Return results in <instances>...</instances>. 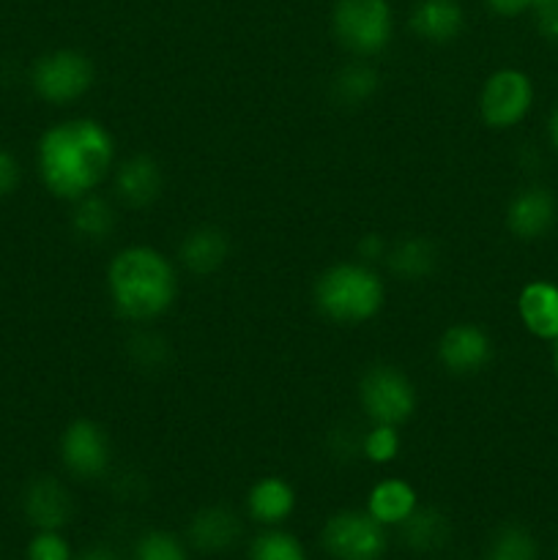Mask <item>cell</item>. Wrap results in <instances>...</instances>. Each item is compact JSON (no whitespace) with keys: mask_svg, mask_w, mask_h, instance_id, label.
Listing matches in <instances>:
<instances>
[{"mask_svg":"<svg viewBox=\"0 0 558 560\" xmlns=\"http://www.w3.org/2000/svg\"><path fill=\"white\" fill-rule=\"evenodd\" d=\"M115 145L98 120L74 118L55 124L38 140V173L44 186L60 200L91 195L113 167Z\"/></svg>","mask_w":558,"mask_h":560,"instance_id":"6da1fadb","label":"cell"},{"mask_svg":"<svg viewBox=\"0 0 558 560\" xmlns=\"http://www.w3.org/2000/svg\"><path fill=\"white\" fill-rule=\"evenodd\" d=\"M107 288L118 315L131 323L162 317L178 293L173 266L151 246H129L118 252L109 262Z\"/></svg>","mask_w":558,"mask_h":560,"instance_id":"7a4b0ae2","label":"cell"},{"mask_svg":"<svg viewBox=\"0 0 558 560\" xmlns=\"http://www.w3.org/2000/svg\"><path fill=\"white\" fill-rule=\"evenodd\" d=\"M383 279L364 262H337L315 282V304L328 320L359 326L383 310Z\"/></svg>","mask_w":558,"mask_h":560,"instance_id":"3957f363","label":"cell"},{"mask_svg":"<svg viewBox=\"0 0 558 560\" xmlns=\"http://www.w3.org/2000/svg\"><path fill=\"white\" fill-rule=\"evenodd\" d=\"M334 33L356 55H377L392 38L388 0H337Z\"/></svg>","mask_w":558,"mask_h":560,"instance_id":"277c9868","label":"cell"},{"mask_svg":"<svg viewBox=\"0 0 558 560\" xmlns=\"http://www.w3.org/2000/svg\"><path fill=\"white\" fill-rule=\"evenodd\" d=\"M93 63L77 49H55L42 55L31 69V85L44 102L71 104L93 85Z\"/></svg>","mask_w":558,"mask_h":560,"instance_id":"5b68a950","label":"cell"},{"mask_svg":"<svg viewBox=\"0 0 558 560\" xmlns=\"http://www.w3.org/2000/svg\"><path fill=\"white\" fill-rule=\"evenodd\" d=\"M359 399L364 413L375 424L399 427L414 416L416 388L394 366H372L359 383Z\"/></svg>","mask_w":558,"mask_h":560,"instance_id":"8992f818","label":"cell"},{"mask_svg":"<svg viewBox=\"0 0 558 560\" xmlns=\"http://www.w3.org/2000/svg\"><path fill=\"white\" fill-rule=\"evenodd\" d=\"M323 547L334 560H381L386 530L370 512L334 514L323 528Z\"/></svg>","mask_w":558,"mask_h":560,"instance_id":"52a82bcc","label":"cell"},{"mask_svg":"<svg viewBox=\"0 0 558 560\" xmlns=\"http://www.w3.org/2000/svg\"><path fill=\"white\" fill-rule=\"evenodd\" d=\"M531 102H534V85L528 77L518 69H501L481 88L479 109L487 126L509 129L528 115Z\"/></svg>","mask_w":558,"mask_h":560,"instance_id":"ba28073f","label":"cell"},{"mask_svg":"<svg viewBox=\"0 0 558 560\" xmlns=\"http://www.w3.org/2000/svg\"><path fill=\"white\" fill-rule=\"evenodd\" d=\"M60 459L77 479H98L109 468V441L96 421L77 419L60 438Z\"/></svg>","mask_w":558,"mask_h":560,"instance_id":"9c48e42d","label":"cell"},{"mask_svg":"<svg viewBox=\"0 0 558 560\" xmlns=\"http://www.w3.org/2000/svg\"><path fill=\"white\" fill-rule=\"evenodd\" d=\"M438 359L452 375H474L490 364L492 342L479 326L457 323L443 331L441 342H438Z\"/></svg>","mask_w":558,"mask_h":560,"instance_id":"30bf717a","label":"cell"},{"mask_svg":"<svg viewBox=\"0 0 558 560\" xmlns=\"http://www.w3.org/2000/svg\"><path fill=\"white\" fill-rule=\"evenodd\" d=\"M25 517L36 530H60L71 520L74 503L66 487L53 476H42V479L31 481L25 490Z\"/></svg>","mask_w":558,"mask_h":560,"instance_id":"8fae6325","label":"cell"},{"mask_svg":"<svg viewBox=\"0 0 558 560\" xmlns=\"http://www.w3.org/2000/svg\"><path fill=\"white\" fill-rule=\"evenodd\" d=\"M556 224V200L542 186L523 189L507 211V228L514 238L536 241Z\"/></svg>","mask_w":558,"mask_h":560,"instance_id":"7c38bea8","label":"cell"},{"mask_svg":"<svg viewBox=\"0 0 558 560\" xmlns=\"http://www.w3.org/2000/svg\"><path fill=\"white\" fill-rule=\"evenodd\" d=\"M162 167L156 164V159L146 156H131L129 162L120 164L118 175H115V189L118 197L129 208H146L151 202H156V197L162 195Z\"/></svg>","mask_w":558,"mask_h":560,"instance_id":"4fadbf2b","label":"cell"},{"mask_svg":"<svg viewBox=\"0 0 558 560\" xmlns=\"http://www.w3.org/2000/svg\"><path fill=\"white\" fill-rule=\"evenodd\" d=\"M230 255V241L228 235L219 228H197L191 233H186V238L181 241L178 257L184 262L186 271L197 273V277H208V273H217L224 266Z\"/></svg>","mask_w":558,"mask_h":560,"instance_id":"5bb4252c","label":"cell"},{"mask_svg":"<svg viewBox=\"0 0 558 560\" xmlns=\"http://www.w3.org/2000/svg\"><path fill=\"white\" fill-rule=\"evenodd\" d=\"M523 326L539 339H558V288L550 282L525 284L518 299Z\"/></svg>","mask_w":558,"mask_h":560,"instance_id":"9a60e30c","label":"cell"},{"mask_svg":"<svg viewBox=\"0 0 558 560\" xmlns=\"http://www.w3.org/2000/svg\"><path fill=\"white\" fill-rule=\"evenodd\" d=\"M241 534V523L230 509L208 506L197 512L189 523V541L200 552H224L235 545Z\"/></svg>","mask_w":558,"mask_h":560,"instance_id":"2e32d148","label":"cell"},{"mask_svg":"<svg viewBox=\"0 0 558 560\" xmlns=\"http://www.w3.org/2000/svg\"><path fill=\"white\" fill-rule=\"evenodd\" d=\"M410 27L427 42L446 44L463 31V9L457 0H419L410 14Z\"/></svg>","mask_w":558,"mask_h":560,"instance_id":"e0dca14e","label":"cell"},{"mask_svg":"<svg viewBox=\"0 0 558 560\" xmlns=\"http://www.w3.org/2000/svg\"><path fill=\"white\" fill-rule=\"evenodd\" d=\"M295 506V492L288 481L268 476L249 490V514L263 525H277L290 517Z\"/></svg>","mask_w":558,"mask_h":560,"instance_id":"ac0fdd59","label":"cell"},{"mask_svg":"<svg viewBox=\"0 0 558 560\" xmlns=\"http://www.w3.org/2000/svg\"><path fill=\"white\" fill-rule=\"evenodd\" d=\"M370 514L381 525H403L416 512V492L408 481L386 479L370 492Z\"/></svg>","mask_w":558,"mask_h":560,"instance_id":"d6986e66","label":"cell"},{"mask_svg":"<svg viewBox=\"0 0 558 560\" xmlns=\"http://www.w3.org/2000/svg\"><path fill=\"white\" fill-rule=\"evenodd\" d=\"M388 268H392L394 277L399 279H427L435 271L438 262V249L430 238H403L399 244H394L388 249Z\"/></svg>","mask_w":558,"mask_h":560,"instance_id":"ffe728a7","label":"cell"},{"mask_svg":"<svg viewBox=\"0 0 558 560\" xmlns=\"http://www.w3.org/2000/svg\"><path fill=\"white\" fill-rule=\"evenodd\" d=\"M403 541L414 552H435L449 541V520L438 509H416L403 525Z\"/></svg>","mask_w":558,"mask_h":560,"instance_id":"44dd1931","label":"cell"},{"mask_svg":"<svg viewBox=\"0 0 558 560\" xmlns=\"http://www.w3.org/2000/svg\"><path fill=\"white\" fill-rule=\"evenodd\" d=\"M71 224H74L77 235H82L85 241H107L115 230L113 206L91 191V195L77 200Z\"/></svg>","mask_w":558,"mask_h":560,"instance_id":"7402d4cb","label":"cell"},{"mask_svg":"<svg viewBox=\"0 0 558 560\" xmlns=\"http://www.w3.org/2000/svg\"><path fill=\"white\" fill-rule=\"evenodd\" d=\"M377 71L367 63H348L345 69L337 71L334 77V98L339 104H348V107H356V104L372 98V93L377 91Z\"/></svg>","mask_w":558,"mask_h":560,"instance_id":"603a6c76","label":"cell"},{"mask_svg":"<svg viewBox=\"0 0 558 560\" xmlns=\"http://www.w3.org/2000/svg\"><path fill=\"white\" fill-rule=\"evenodd\" d=\"M539 550H536L534 536L520 525H509V528L498 530L492 539L490 550H487V560H536Z\"/></svg>","mask_w":558,"mask_h":560,"instance_id":"cb8c5ba5","label":"cell"},{"mask_svg":"<svg viewBox=\"0 0 558 560\" xmlns=\"http://www.w3.org/2000/svg\"><path fill=\"white\" fill-rule=\"evenodd\" d=\"M252 560H306L304 547L282 530H268L252 541L249 550Z\"/></svg>","mask_w":558,"mask_h":560,"instance_id":"d4e9b609","label":"cell"},{"mask_svg":"<svg viewBox=\"0 0 558 560\" xmlns=\"http://www.w3.org/2000/svg\"><path fill=\"white\" fill-rule=\"evenodd\" d=\"M361 452L370 463H392L399 454V435L397 427L392 424H375L370 432H367L364 443H361Z\"/></svg>","mask_w":558,"mask_h":560,"instance_id":"484cf974","label":"cell"},{"mask_svg":"<svg viewBox=\"0 0 558 560\" xmlns=\"http://www.w3.org/2000/svg\"><path fill=\"white\" fill-rule=\"evenodd\" d=\"M135 560H186V550L175 536L151 530L135 547Z\"/></svg>","mask_w":558,"mask_h":560,"instance_id":"4316f807","label":"cell"},{"mask_svg":"<svg viewBox=\"0 0 558 560\" xmlns=\"http://www.w3.org/2000/svg\"><path fill=\"white\" fill-rule=\"evenodd\" d=\"M27 560H71V550L58 530H38L27 545Z\"/></svg>","mask_w":558,"mask_h":560,"instance_id":"83f0119b","label":"cell"},{"mask_svg":"<svg viewBox=\"0 0 558 560\" xmlns=\"http://www.w3.org/2000/svg\"><path fill=\"white\" fill-rule=\"evenodd\" d=\"M131 350V359L137 361L140 366H159L164 359H167V342L153 334H140V337L131 339L129 345Z\"/></svg>","mask_w":558,"mask_h":560,"instance_id":"f1b7e54d","label":"cell"},{"mask_svg":"<svg viewBox=\"0 0 558 560\" xmlns=\"http://www.w3.org/2000/svg\"><path fill=\"white\" fill-rule=\"evenodd\" d=\"M531 9L536 11V25L542 36L558 42V0H534Z\"/></svg>","mask_w":558,"mask_h":560,"instance_id":"f546056e","label":"cell"},{"mask_svg":"<svg viewBox=\"0 0 558 560\" xmlns=\"http://www.w3.org/2000/svg\"><path fill=\"white\" fill-rule=\"evenodd\" d=\"M20 178L22 173L16 156L11 151H5V148H0V197H9L11 191H16Z\"/></svg>","mask_w":558,"mask_h":560,"instance_id":"4dcf8cb0","label":"cell"},{"mask_svg":"<svg viewBox=\"0 0 558 560\" xmlns=\"http://www.w3.org/2000/svg\"><path fill=\"white\" fill-rule=\"evenodd\" d=\"M359 255L364 257V260H377V257H383L386 255V244H383V238L381 235H364V238H361V244H359Z\"/></svg>","mask_w":558,"mask_h":560,"instance_id":"1f68e13d","label":"cell"},{"mask_svg":"<svg viewBox=\"0 0 558 560\" xmlns=\"http://www.w3.org/2000/svg\"><path fill=\"white\" fill-rule=\"evenodd\" d=\"M487 3H490V9L496 11V14L514 16V14H520V11L531 9V5H534V0H487Z\"/></svg>","mask_w":558,"mask_h":560,"instance_id":"d6a6232c","label":"cell"},{"mask_svg":"<svg viewBox=\"0 0 558 560\" xmlns=\"http://www.w3.org/2000/svg\"><path fill=\"white\" fill-rule=\"evenodd\" d=\"M80 560H120L115 556L109 547H93V550H88L85 556H80Z\"/></svg>","mask_w":558,"mask_h":560,"instance_id":"836d02e7","label":"cell"},{"mask_svg":"<svg viewBox=\"0 0 558 560\" xmlns=\"http://www.w3.org/2000/svg\"><path fill=\"white\" fill-rule=\"evenodd\" d=\"M550 142H553V148L558 151V109L553 113V118H550Z\"/></svg>","mask_w":558,"mask_h":560,"instance_id":"e575fe53","label":"cell"},{"mask_svg":"<svg viewBox=\"0 0 558 560\" xmlns=\"http://www.w3.org/2000/svg\"><path fill=\"white\" fill-rule=\"evenodd\" d=\"M556 372H558V339H556Z\"/></svg>","mask_w":558,"mask_h":560,"instance_id":"d590c367","label":"cell"}]
</instances>
